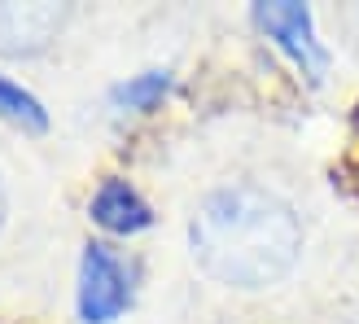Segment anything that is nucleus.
<instances>
[{"instance_id":"1","label":"nucleus","mask_w":359,"mask_h":324,"mask_svg":"<svg viewBox=\"0 0 359 324\" xmlns=\"http://www.w3.org/2000/svg\"><path fill=\"white\" fill-rule=\"evenodd\" d=\"M193 259L215 281L237 290H263L294 267L302 228L294 210L267 189H219L197 206L189 224Z\"/></svg>"},{"instance_id":"2","label":"nucleus","mask_w":359,"mask_h":324,"mask_svg":"<svg viewBox=\"0 0 359 324\" xmlns=\"http://www.w3.org/2000/svg\"><path fill=\"white\" fill-rule=\"evenodd\" d=\"M132 298V285L123 263L110 255L105 245H88L83 267H79V311L88 324H110L114 316H123Z\"/></svg>"},{"instance_id":"3","label":"nucleus","mask_w":359,"mask_h":324,"mask_svg":"<svg viewBox=\"0 0 359 324\" xmlns=\"http://www.w3.org/2000/svg\"><path fill=\"white\" fill-rule=\"evenodd\" d=\"M259 22L311 79L325 75V53H320V44H316L311 13L302 5H290V0H280V5H259Z\"/></svg>"},{"instance_id":"4","label":"nucleus","mask_w":359,"mask_h":324,"mask_svg":"<svg viewBox=\"0 0 359 324\" xmlns=\"http://www.w3.org/2000/svg\"><path fill=\"white\" fill-rule=\"evenodd\" d=\"M66 9L57 5H0V53H40L53 31L62 27Z\"/></svg>"},{"instance_id":"5","label":"nucleus","mask_w":359,"mask_h":324,"mask_svg":"<svg viewBox=\"0 0 359 324\" xmlns=\"http://www.w3.org/2000/svg\"><path fill=\"white\" fill-rule=\"evenodd\" d=\"M93 220L110 232H140V228H149L154 215L123 180H105L93 197Z\"/></svg>"},{"instance_id":"6","label":"nucleus","mask_w":359,"mask_h":324,"mask_svg":"<svg viewBox=\"0 0 359 324\" xmlns=\"http://www.w3.org/2000/svg\"><path fill=\"white\" fill-rule=\"evenodd\" d=\"M0 119H13V123H22V128H35V132L48 123L40 101L31 93H22L18 83H9V79H0Z\"/></svg>"},{"instance_id":"7","label":"nucleus","mask_w":359,"mask_h":324,"mask_svg":"<svg viewBox=\"0 0 359 324\" xmlns=\"http://www.w3.org/2000/svg\"><path fill=\"white\" fill-rule=\"evenodd\" d=\"M171 88V75H163V70H149V75H140V79H132V83H123L118 88V101L123 105H132V110H149V105L158 101Z\"/></svg>"},{"instance_id":"8","label":"nucleus","mask_w":359,"mask_h":324,"mask_svg":"<svg viewBox=\"0 0 359 324\" xmlns=\"http://www.w3.org/2000/svg\"><path fill=\"white\" fill-rule=\"evenodd\" d=\"M0 224H5V193H0Z\"/></svg>"}]
</instances>
